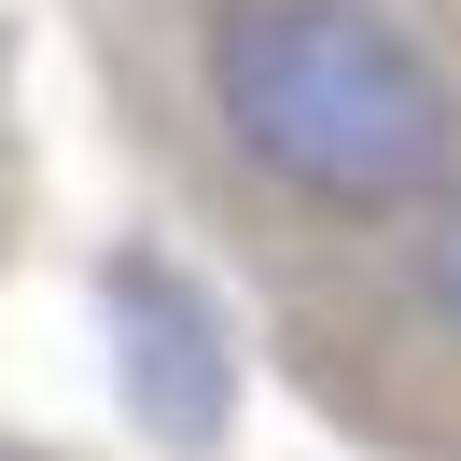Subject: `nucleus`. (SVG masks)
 Masks as SVG:
<instances>
[{
    "instance_id": "1",
    "label": "nucleus",
    "mask_w": 461,
    "mask_h": 461,
    "mask_svg": "<svg viewBox=\"0 0 461 461\" xmlns=\"http://www.w3.org/2000/svg\"><path fill=\"white\" fill-rule=\"evenodd\" d=\"M196 70L224 140L308 210H420L461 168V85L377 0H224Z\"/></svg>"
},
{
    "instance_id": "2",
    "label": "nucleus",
    "mask_w": 461,
    "mask_h": 461,
    "mask_svg": "<svg viewBox=\"0 0 461 461\" xmlns=\"http://www.w3.org/2000/svg\"><path fill=\"white\" fill-rule=\"evenodd\" d=\"M98 321H113V377H126V420L154 433V447H224L238 433V336L224 308H210L196 266L168 252H113L98 266Z\"/></svg>"
},
{
    "instance_id": "3",
    "label": "nucleus",
    "mask_w": 461,
    "mask_h": 461,
    "mask_svg": "<svg viewBox=\"0 0 461 461\" xmlns=\"http://www.w3.org/2000/svg\"><path fill=\"white\" fill-rule=\"evenodd\" d=\"M420 294H433V321L461 336V196L433 210V238H420Z\"/></svg>"
}]
</instances>
